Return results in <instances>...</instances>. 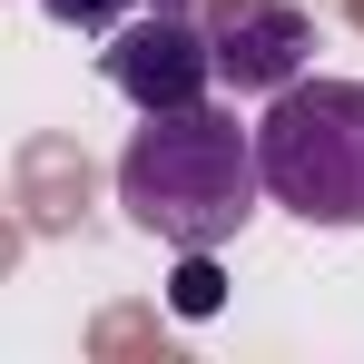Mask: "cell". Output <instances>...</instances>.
<instances>
[{
    "instance_id": "obj_1",
    "label": "cell",
    "mask_w": 364,
    "mask_h": 364,
    "mask_svg": "<svg viewBox=\"0 0 364 364\" xmlns=\"http://www.w3.org/2000/svg\"><path fill=\"white\" fill-rule=\"evenodd\" d=\"M266 197V158L256 128H237L227 109H148V128L119 158V207L168 246H227Z\"/></svg>"
},
{
    "instance_id": "obj_2",
    "label": "cell",
    "mask_w": 364,
    "mask_h": 364,
    "mask_svg": "<svg viewBox=\"0 0 364 364\" xmlns=\"http://www.w3.org/2000/svg\"><path fill=\"white\" fill-rule=\"evenodd\" d=\"M266 197L305 227H364V79H296L256 119Z\"/></svg>"
},
{
    "instance_id": "obj_3",
    "label": "cell",
    "mask_w": 364,
    "mask_h": 364,
    "mask_svg": "<svg viewBox=\"0 0 364 364\" xmlns=\"http://www.w3.org/2000/svg\"><path fill=\"white\" fill-rule=\"evenodd\" d=\"M99 69H109V89H119L138 119L148 109H197L217 89V30H197L187 10H158L148 0V10H128L119 30H109Z\"/></svg>"
},
{
    "instance_id": "obj_4",
    "label": "cell",
    "mask_w": 364,
    "mask_h": 364,
    "mask_svg": "<svg viewBox=\"0 0 364 364\" xmlns=\"http://www.w3.org/2000/svg\"><path fill=\"white\" fill-rule=\"evenodd\" d=\"M305 60H315V20H305L296 0H237L227 20H217V79L227 89H296Z\"/></svg>"
},
{
    "instance_id": "obj_5",
    "label": "cell",
    "mask_w": 364,
    "mask_h": 364,
    "mask_svg": "<svg viewBox=\"0 0 364 364\" xmlns=\"http://www.w3.org/2000/svg\"><path fill=\"white\" fill-rule=\"evenodd\" d=\"M227 276H217V246H178V315H217Z\"/></svg>"
},
{
    "instance_id": "obj_6",
    "label": "cell",
    "mask_w": 364,
    "mask_h": 364,
    "mask_svg": "<svg viewBox=\"0 0 364 364\" xmlns=\"http://www.w3.org/2000/svg\"><path fill=\"white\" fill-rule=\"evenodd\" d=\"M40 10H50L60 30H99V40H109L128 10H148V0H40Z\"/></svg>"
},
{
    "instance_id": "obj_7",
    "label": "cell",
    "mask_w": 364,
    "mask_h": 364,
    "mask_svg": "<svg viewBox=\"0 0 364 364\" xmlns=\"http://www.w3.org/2000/svg\"><path fill=\"white\" fill-rule=\"evenodd\" d=\"M158 10H187V0H158Z\"/></svg>"
}]
</instances>
